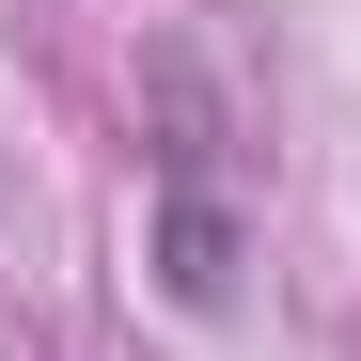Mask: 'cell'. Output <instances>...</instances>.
Returning <instances> with one entry per match:
<instances>
[{
    "label": "cell",
    "mask_w": 361,
    "mask_h": 361,
    "mask_svg": "<svg viewBox=\"0 0 361 361\" xmlns=\"http://www.w3.org/2000/svg\"><path fill=\"white\" fill-rule=\"evenodd\" d=\"M157 298L189 314L235 298V126L189 47H157Z\"/></svg>",
    "instance_id": "1"
}]
</instances>
